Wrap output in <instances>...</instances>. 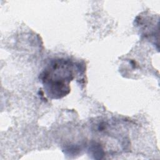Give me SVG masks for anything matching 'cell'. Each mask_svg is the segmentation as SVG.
<instances>
[{"label":"cell","mask_w":160,"mask_h":160,"mask_svg":"<svg viewBox=\"0 0 160 160\" xmlns=\"http://www.w3.org/2000/svg\"><path fill=\"white\" fill-rule=\"evenodd\" d=\"M71 64L65 60H58L41 74V77L49 96L61 98L69 93V83L72 79Z\"/></svg>","instance_id":"1"}]
</instances>
